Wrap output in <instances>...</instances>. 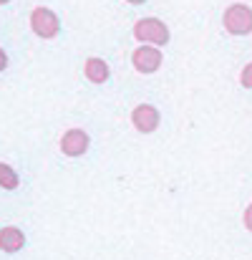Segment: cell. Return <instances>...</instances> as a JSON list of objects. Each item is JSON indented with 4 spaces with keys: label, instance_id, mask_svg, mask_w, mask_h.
<instances>
[{
    "label": "cell",
    "instance_id": "5",
    "mask_svg": "<svg viewBox=\"0 0 252 260\" xmlns=\"http://www.w3.org/2000/svg\"><path fill=\"white\" fill-rule=\"evenodd\" d=\"M131 121H134V129L141 132V134H152L157 126H159V111L152 106V104H141L131 111Z\"/></svg>",
    "mask_w": 252,
    "mask_h": 260
},
{
    "label": "cell",
    "instance_id": "1",
    "mask_svg": "<svg viewBox=\"0 0 252 260\" xmlns=\"http://www.w3.org/2000/svg\"><path fill=\"white\" fill-rule=\"evenodd\" d=\"M134 38L147 43V46H167L169 43V28L159 18H141L134 25Z\"/></svg>",
    "mask_w": 252,
    "mask_h": 260
},
{
    "label": "cell",
    "instance_id": "2",
    "mask_svg": "<svg viewBox=\"0 0 252 260\" xmlns=\"http://www.w3.org/2000/svg\"><path fill=\"white\" fill-rule=\"evenodd\" d=\"M227 33L232 36H247L252 33V8L242 5V3H235L225 10V18H222Z\"/></svg>",
    "mask_w": 252,
    "mask_h": 260
},
{
    "label": "cell",
    "instance_id": "12",
    "mask_svg": "<svg viewBox=\"0 0 252 260\" xmlns=\"http://www.w3.org/2000/svg\"><path fill=\"white\" fill-rule=\"evenodd\" d=\"M5 66H8V56H5V51L0 48V71H5Z\"/></svg>",
    "mask_w": 252,
    "mask_h": 260
},
{
    "label": "cell",
    "instance_id": "6",
    "mask_svg": "<svg viewBox=\"0 0 252 260\" xmlns=\"http://www.w3.org/2000/svg\"><path fill=\"white\" fill-rule=\"evenodd\" d=\"M88 149V134L81 129H68L63 137H61V152L66 157H81Z\"/></svg>",
    "mask_w": 252,
    "mask_h": 260
},
{
    "label": "cell",
    "instance_id": "14",
    "mask_svg": "<svg viewBox=\"0 0 252 260\" xmlns=\"http://www.w3.org/2000/svg\"><path fill=\"white\" fill-rule=\"evenodd\" d=\"M5 3H10V0H0V5H5Z\"/></svg>",
    "mask_w": 252,
    "mask_h": 260
},
{
    "label": "cell",
    "instance_id": "4",
    "mask_svg": "<svg viewBox=\"0 0 252 260\" xmlns=\"http://www.w3.org/2000/svg\"><path fill=\"white\" fill-rule=\"evenodd\" d=\"M162 61L164 58H162V51L157 46H139L134 51V56H131V63H134V69L139 74H154V71H159Z\"/></svg>",
    "mask_w": 252,
    "mask_h": 260
},
{
    "label": "cell",
    "instance_id": "7",
    "mask_svg": "<svg viewBox=\"0 0 252 260\" xmlns=\"http://www.w3.org/2000/svg\"><path fill=\"white\" fill-rule=\"evenodd\" d=\"M25 245V235L18 228H3L0 230V250L5 253H18Z\"/></svg>",
    "mask_w": 252,
    "mask_h": 260
},
{
    "label": "cell",
    "instance_id": "9",
    "mask_svg": "<svg viewBox=\"0 0 252 260\" xmlns=\"http://www.w3.org/2000/svg\"><path fill=\"white\" fill-rule=\"evenodd\" d=\"M0 187L3 189H15L18 187V174L10 165H3L0 162Z\"/></svg>",
    "mask_w": 252,
    "mask_h": 260
},
{
    "label": "cell",
    "instance_id": "3",
    "mask_svg": "<svg viewBox=\"0 0 252 260\" xmlns=\"http://www.w3.org/2000/svg\"><path fill=\"white\" fill-rule=\"evenodd\" d=\"M30 28L38 38H56L61 30V23L51 8H35L30 13Z\"/></svg>",
    "mask_w": 252,
    "mask_h": 260
},
{
    "label": "cell",
    "instance_id": "13",
    "mask_svg": "<svg viewBox=\"0 0 252 260\" xmlns=\"http://www.w3.org/2000/svg\"><path fill=\"white\" fill-rule=\"evenodd\" d=\"M126 3H131V5H141V3H147V0H126Z\"/></svg>",
    "mask_w": 252,
    "mask_h": 260
},
{
    "label": "cell",
    "instance_id": "11",
    "mask_svg": "<svg viewBox=\"0 0 252 260\" xmlns=\"http://www.w3.org/2000/svg\"><path fill=\"white\" fill-rule=\"evenodd\" d=\"M245 228H247V230L252 233V205L247 207V210H245Z\"/></svg>",
    "mask_w": 252,
    "mask_h": 260
},
{
    "label": "cell",
    "instance_id": "8",
    "mask_svg": "<svg viewBox=\"0 0 252 260\" xmlns=\"http://www.w3.org/2000/svg\"><path fill=\"white\" fill-rule=\"evenodd\" d=\"M84 74L88 81H93V84H103V81H109V66H106V61H101V58H88L84 66Z\"/></svg>",
    "mask_w": 252,
    "mask_h": 260
},
{
    "label": "cell",
    "instance_id": "10",
    "mask_svg": "<svg viewBox=\"0 0 252 260\" xmlns=\"http://www.w3.org/2000/svg\"><path fill=\"white\" fill-rule=\"evenodd\" d=\"M240 81H242V86L245 88H252V61L242 69V74H240Z\"/></svg>",
    "mask_w": 252,
    "mask_h": 260
}]
</instances>
